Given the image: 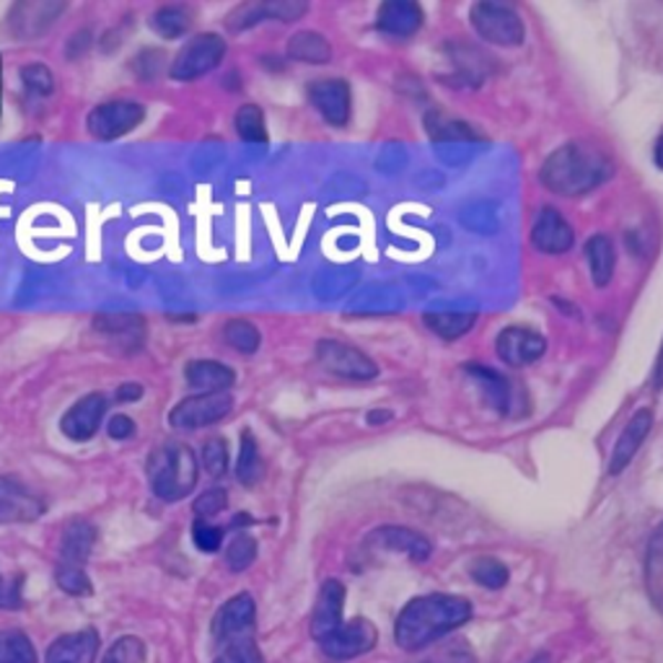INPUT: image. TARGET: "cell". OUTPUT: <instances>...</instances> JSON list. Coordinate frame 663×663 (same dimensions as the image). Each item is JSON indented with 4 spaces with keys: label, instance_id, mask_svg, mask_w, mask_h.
<instances>
[{
    "label": "cell",
    "instance_id": "cell-38",
    "mask_svg": "<svg viewBox=\"0 0 663 663\" xmlns=\"http://www.w3.org/2000/svg\"><path fill=\"white\" fill-rule=\"evenodd\" d=\"M387 422L391 420V412H371V418H368V422Z\"/></svg>",
    "mask_w": 663,
    "mask_h": 663
},
{
    "label": "cell",
    "instance_id": "cell-9",
    "mask_svg": "<svg viewBox=\"0 0 663 663\" xmlns=\"http://www.w3.org/2000/svg\"><path fill=\"white\" fill-rule=\"evenodd\" d=\"M308 99L319 110V114L329 125L343 128L348 125L350 120V86L348 81L343 79H327V81H314L312 89H308Z\"/></svg>",
    "mask_w": 663,
    "mask_h": 663
},
{
    "label": "cell",
    "instance_id": "cell-30",
    "mask_svg": "<svg viewBox=\"0 0 663 663\" xmlns=\"http://www.w3.org/2000/svg\"><path fill=\"white\" fill-rule=\"evenodd\" d=\"M21 500L17 492H13L9 484H0V521H9V519H19L21 513Z\"/></svg>",
    "mask_w": 663,
    "mask_h": 663
},
{
    "label": "cell",
    "instance_id": "cell-3",
    "mask_svg": "<svg viewBox=\"0 0 663 663\" xmlns=\"http://www.w3.org/2000/svg\"><path fill=\"white\" fill-rule=\"evenodd\" d=\"M475 32L482 37L484 42L498 44V48H519L527 37L523 21L516 9L506 3H496V0H480L469 11Z\"/></svg>",
    "mask_w": 663,
    "mask_h": 663
},
{
    "label": "cell",
    "instance_id": "cell-26",
    "mask_svg": "<svg viewBox=\"0 0 663 663\" xmlns=\"http://www.w3.org/2000/svg\"><path fill=\"white\" fill-rule=\"evenodd\" d=\"M254 554H257V544L252 537H236L234 544L228 550V565L234 570H244L252 565Z\"/></svg>",
    "mask_w": 663,
    "mask_h": 663
},
{
    "label": "cell",
    "instance_id": "cell-17",
    "mask_svg": "<svg viewBox=\"0 0 663 663\" xmlns=\"http://www.w3.org/2000/svg\"><path fill=\"white\" fill-rule=\"evenodd\" d=\"M645 589L651 604L663 614V521L647 539L645 550Z\"/></svg>",
    "mask_w": 663,
    "mask_h": 663
},
{
    "label": "cell",
    "instance_id": "cell-18",
    "mask_svg": "<svg viewBox=\"0 0 663 663\" xmlns=\"http://www.w3.org/2000/svg\"><path fill=\"white\" fill-rule=\"evenodd\" d=\"M585 259H589L593 283H596L599 288H604V285L612 280L614 265H616V252L612 238L604 234H596L593 238H589V244H585Z\"/></svg>",
    "mask_w": 663,
    "mask_h": 663
},
{
    "label": "cell",
    "instance_id": "cell-36",
    "mask_svg": "<svg viewBox=\"0 0 663 663\" xmlns=\"http://www.w3.org/2000/svg\"><path fill=\"white\" fill-rule=\"evenodd\" d=\"M655 164H659V169H663V135L655 141Z\"/></svg>",
    "mask_w": 663,
    "mask_h": 663
},
{
    "label": "cell",
    "instance_id": "cell-4",
    "mask_svg": "<svg viewBox=\"0 0 663 663\" xmlns=\"http://www.w3.org/2000/svg\"><path fill=\"white\" fill-rule=\"evenodd\" d=\"M316 358H319V364L327 368L329 374L340 376V379L371 381L379 376V366H376L366 353L337 340H324L316 345Z\"/></svg>",
    "mask_w": 663,
    "mask_h": 663
},
{
    "label": "cell",
    "instance_id": "cell-16",
    "mask_svg": "<svg viewBox=\"0 0 663 663\" xmlns=\"http://www.w3.org/2000/svg\"><path fill=\"white\" fill-rule=\"evenodd\" d=\"M467 374L480 384L490 407H496L500 415H511L516 410V399H519V395H516L513 384L508 381L506 376H500L498 371L484 366H467Z\"/></svg>",
    "mask_w": 663,
    "mask_h": 663
},
{
    "label": "cell",
    "instance_id": "cell-2",
    "mask_svg": "<svg viewBox=\"0 0 663 663\" xmlns=\"http://www.w3.org/2000/svg\"><path fill=\"white\" fill-rule=\"evenodd\" d=\"M614 166L589 143H565L542 164L539 182L560 197H581L612 176Z\"/></svg>",
    "mask_w": 663,
    "mask_h": 663
},
{
    "label": "cell",
    "instance_id": "cell-28",
    "mask_svg": "<svg viewBox=\"0 0 663 663\" xmlns=\"http://www.w3.org/2000/svg\"><path fill=\"white\" fill-rule=\"evenodd\" d=\"M430 663H477L472 647H469L465 640H457V643H449L443 651H438V655Z\"/></svg>",
    "mask_w": 663,
    "mask_h": 663
},
{
    "label": "cell",
    "instance_id": "cell-33",
    "mask_svg": "<svg viewBox=\"0 0 663 663\" xmlns=\"http://www.w3.org/2000/svg\"><path fill=\"white\" fill-rule=\"evenodd\" d=\"M195 539H197V544L203 547V550H215V547L221 544V531L207 529V527H197L195 529Z\"/></svg>",
    "mask_w": 663,
    "mask_h": 663
},
{
    "label": "cell",
    "instance_id": "cell-13",
    "mask_svg": "<svg viewBox=\"0 0 663 663\" xmlns=\"http://www.w3.org/2000/svg\"><path fill=\"white\" fill-rule=\"evenodd\" d=\"M651 428H653V412L651 410H638L635 415H632L630 422L622 430L620 441H616L614 451H612V461H609V475L616 477L630 467V461L635 459L640 446L645 443V438H647V434H651Z\"/></svg>",
    "mask_w": 663,
    "mask_h": 663
},
{
    "label": "cell",
    "instance_id": "cell-22",
    "mask_svg": "<svg viewBox=\"0 0 663 663\" xmlns=\"http://www.w3.org/2000/svg\"><path fill=\"white\" fill-rule=\"evenodd\" d=\"M0 663H40V659L24 632L6 630L0 632Z\"/></svg>",
    "mask_w": 663,
    "mask_h": 663
},
{
    "label": "cell",
    "instance_id": "cell-11",
    "mask_svg": "<svg viewBox=\"0 0 663 663\" xmlns=\"http://www.w3.org/2000/svg\"><path fill=\"white\" fill-rule=\"evenodd\" d=\"M575 242L573 228L554 207H542L531 228V244L544 254H565Z\"/></svg>",
    "mask_w": 663,
    "mask_h": 663
},
{
    "label": "cell",
    "instance_id": "cell-37",
    "mask_svg": "<svg viewBox=\"0 0 663 663\" xmlns=\"http://www.w3.org/2000/svg\"><path fill=\"white\" fill-rule=\"evenodd\" d=\"M122 430H125V434H130V422H122V420H118L112 426V434L118 436V438H122Z\"/></svg>",
    "mask_w": 663,
    "mask_h": 663
},
{
    "label": "cell",
    "instance_id": "cell-23",
    "mask_svg": "<svg viewBox=\"0 0 663 663\" xmlns=\"http://www.w3.org/2000/svg\"><path fill=\"white\" fill-rule=\"evenodd\" d=\"M469 575H472L475 583H480L482 589H490V591L503 589L508 578H511L508 568L496 558H477L472 562V568H469Z\"/></svg>",
    "mask_w": 663,
    "mask_h": 663
},
{
    "label": "cell",
    "instance_id": "cell-7",
    "mask_svg": "<svg viewBox=\"0 0 663 663\" xmlns=\"http://www.w3.org/2000/svg\"><path fill=\"white\" fill-rule=\"evenodd\" d=\"M496 350L500 360L511 368H523L537 364L544 356L547 340L539 332L527 327H506L498 335Z\"/></svg>",
    "mask_w": 663,
    "mask_h": 663
},
{
    "label": "cell",
    "instance_id": "cell-15",
    "mask_svg": "<svg viewBox=\"0 0 663 663\" xmlns=\"http://www.w3.org/2000/svg\"><path fill=\"white\" fill-rule=\"evenodd\" d=\"M99 653V635L94 630H81L58 638L48 647L44 663H94Z\"/></svg>",
    "mask_w": 663,
    "mask_h": 663
},
{
    "label": "cell",
    "instance_id": "cell-39",
    "mask_svg": "<svg viewBox=\"0 0 663 663\" xmlns=\"http://www.w3.org/2000/svg\"><path fill=\"white\" fill-rule=\"evenodd\" d=\"M529 663H552V659H550V653H537Z\"/></svg>",
    "mask_w": 663,
    "mask_h": 663
},
{
    "label": "cell",
    "instance_id": "cell-8",
    "mask_svg": "<svg viewBox=\"0 0 663 663\" xmlns=\"http://www.w3.org/2000/svg\"><path fill=\"white\" fill-rule=\"evenodd\" d=\"M252 630H254V601L249 593H242V596L231 599L213 620V635L223 645L249 640Z\"/></svg>",
    "mask_w": 663,
    "mask_h": 663
},
{
    "label": "cell",
    "instance_id": "cell-21",
    "mask_svg": "<svg viewBox=\"0 0 663 663\" xmlns=\"http://www.w3.org/2000/svg\"><path fill=\"white\" fill-rule=\"evenodd\" d=\"M290 55L296 58V60H300V63L324 65V63H329L332 48H329V42L324 40L322 34L300 32V34L293 37V42H290Z\"/></svg>",
    "mask_w": 663,
    "mask_h": 663
},
{
    "label": "cell",
    "instance_id": "cell-19",
    "mask_svg": "<svg viewBox=\"0 0 663 663\" xmlns=\"http://www.w3.org/2000/svg\"><path fill=\"white\" fill-rule=\"evenodd\" d=\"M475 314H465V312H430L426 314V324L430 332H436L441 340H459L465 337L469 329L475 327Z\"/></svg>",
    "mask_w": 663,
    "mask_h": 663
},
{
    "label": "cell",
    "instance_id": "cell-31",
    "mask_svg": "<svg viewBox=\"0 0 663 663\" xmlns=\"http://www.w3.org/2000/svg\"><path fill=\"white\" fill-rule=\"evenodd\" d=\"M205 465L213 475H221L223 469H226V446L218 443V441L207 446V449H205Z\"/></svg>",
    "mask_w": 663,
    "mask_h": 663
},
{
    "label": "cell",
    "instance_id": "cell-12",
    "mask_svg": "<svg viewBox=\"0 0 663 663\" xmlns=\"http://www.w3.org/2000/svg\"><path fill=\"white\" fill-rule=\"evenodd\" d=\"M422 21H426V13L415 0H387L376 13V27L397 40L412 37L422 27Z\"/></svg>",
    "mask_w": 663,
    "mask_h": 663
},
{
    "label": "cell",
    "instance_id": "cell-1",
    "mask_svg": "<svg viewBox=\"0 0 663 663\" xmlns=\"http://www.w3.org/2000/svg\"><path fill=\"white\" fill-rule=\"evenodd\" d=\"M472 620V604L451 593H428L407 604L397 616L395 638L405 651H422Z\"/></svg>",
    "mask_w": 663,
    "mask_h": 663
},
{
    "label": "cell",
    "instance_id": "cell-32",
    "mask_svg": "<svg viewBox=\"0 0 663 663\" xmlns=\"http://www.w3.org/2000/svg\"><path fill=\"white\" fill-rule=\"evenodd\" d=\"M60 585L71 593H89V581L86 575L75 573V570H68V573H60Z\"/></svg>",
    "mask_w": 663,
    "mask_h": 663
},
{
    "label": "cell",
    "instance_id": "cell-35",
    "mask_svg": "<svg viewBox=\"0 0 663 663\" xmlns=\"http://www.w3.org/2000/svg\"><path fill=\"white\" fill-rule=\"evenodd\" d=\"M655 387H663V345H661V356H659V364H655V376H653Z\"/></svg>",
    "mask_w": 663,
    "mask_h": 663
},
{
    "label": "cell",
    "instance_id": "cell-20",
    "mask_svg": "<svg viewBox=\"0 0 663 663\" xmlns=\"http://www.w3.org/2000/svg\"><path fill=\"white\" fill-rule=\"evenodd\" d=\"M231 410V399L228 397H211V399H200V402H190L184 405L180 412H176V422L180 426H203V422H213L221 420L223 415Z\"/></svg>",
    "mask_w": 663,
    "mask_h": 663
},
{
    "label": "cell",
    "instance_id": "cell-14",
    "mask_svg": "<svg viewBox=\"0 0 663 663\" xmlns=\"http://www.w3.org/2000/svg\"><path fill=\"white\" fill-rule=\"evenodd\" d=\"M368 547L376 550H391L399 554H407L412 562H426L430 558V542L418 531L405 527H384L376 529L371 537L366 539Z\"/></svg>",
    "mask_w": 663,
    "mask_h": 663
},
{
    "label": "cell",
    "instance_id": "cell-24",
    "mask_svg": "<svg viewBox=\"0 0 663 663\" xmlns=\"http://www.w3.org/2000/svg\"><path fill=\"white\" fill-rule=\"evenodd\" d=\"M145 643L141 638H120L118 643L110 645V651L104 653L102 663H145Z\"/></svg>",
    "mask_w": 663,
    "mask_h": 663
},
{
    "label": "cell",
    "instance_id": "cell-6",
    "mask_svg": "<svg viewBox=\"0 0 663 663\" xmlns=\"http://www.w3.org/2000/svg\"><path fill=\"white\" fill-rule=\"evenodd\" d=\"M376 643H379V632H376L374 624L368 620H353L343 622L335 632L322 638L319 647L332 661H350L374 651Z\"/></svg>",
    "mask_w": 663,
    "mask_h": 663
},
{
    "label": "cell",
    "instance_id": "cell-27",
    "mask_svg": "<svg viewBox=\"0 0 663 663\" xmlns=\"http://www.w3.org/2000/svg\"><path fill=\"white\" fill-rule=\"evenodd\" d=\"M215 663H259V653L252 640H242V643L226 645V651L218 655Z\"/></svg>",
    "mask_w": 663,
    "mask_h": 663
},
{
    "label": "cell",
    "instance_id": "cell-34",
    "mask_svg": "<svg viewBox=\"0 0 663 663\" xmlns=\"http://www.w3.org/2000/svg\"><path fill=\"white\" fill-rule=\"evenodd\" d=\"M226 506V498H223V492H207V496H203V500H200V511H207V513H215L221 511V508Z\"/></svg>",
    "mask_w": 663,
    "mask_h": 663
},
{
    "label": "cell",
    "instance_id": "cell-5",
    "mask_svg": "<svg viewBox=\"0 0 663 663\" xmlns=\"http://www.w3.org/2000/svg\"><path fill=\"white\" fill-rule=\"evenodd\" d=\"M73 324L68 319H42V322H34L29 324L19 332L13 340L6 345L3 356H13L17 360H27V358H34L40 356V353L55 348L65 340L68 335H71Z\"/></svg>",
    "mask_w": 663,
    "mask_h": 663
},
{
    "label": "cell",
    "instance_id": "cell-40",
    "mask_svg": "<svg viewBox=\"0 0 663 663\" xmlns=\"http://www.w3.org/2000/svg\"><path fill=\"white\" fill-rule=\"evenodd\" d=\"M3 11H6V3H0V17H3Z\"/></svg>",
    "mask_w": 663,
    "mask_h": 663
},
{
    "label": "cell",
    "instance_id": "cell-10",
    "mask_svg": "<svg viewBox=\"0 0 663 663\" xmlns=\"http://www.w3.org/2000/svg\"><path fill=\"white\" fill-rule=\"evenodd\" d=\"M345 593L348 591H345V585L337 581V578L324 581L312 612V635L316 638V643H319L322 638H327L329 632H335L345 622L343 620Z\"/></svg>",
    "mask_w": 663,
    "mask_h": 663
},
{
    "label": "cell",
    "instance_id": "cell-41",
    "mask_svg": "<svg viewBox=\"0 0 663 663\" xmlns=\"http://www.w3.org/2000/svg\"><path fill=\"white\" fill-rule=\"evenodd\" d=\"M0 604H3V591H0Z\"/></svg>",
    "mask_w": 663,
    "mask_h": 663
},
{
    "label": "cell",
    "instance_id": "cell-25",
    "mask_svg": "<svg viewBox=\"0 0 663 663\" xmlns=\"http://www.w3.org/2000/svg\"><path fill=\"white\" fill-rule=\"evenodd\" d=\"M238 477H242L244 484H252L259 480V451L257 446H254L249 434H244L242 459H238Z\"/></svg>",
    "mask_w": 663,
    "mask_h": 663
},
{
    "label": "cell",
    "instance_id": "cell-29",
    "mask_svg": "<svg viewBox=\"0 0 663 663\" xmlns=\"http://www.w3.org/2000/svg\"><path fill=\"white\" fill-rule=\"evenodd\" d=\"M430 135L436 137V141H472L477 137V133L472 128L467 125V122H457V120H443V128L441 130H430Z\"/></svg>",
    "mask_w": 663,
    "mask_h": 663
}]
</instances>
